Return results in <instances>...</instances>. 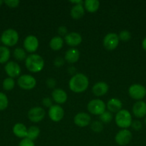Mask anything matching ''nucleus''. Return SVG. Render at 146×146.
<instances>
[{"label": "nucleus", "instance_id": "9b49d317", "mask_svg": "<svg viewBox=\"0 0 146 146\" xmlns=\"http://www.w3.org/2000/svg\"><path fill=\"white\" fill-rule=\"evenodd\" d=\"M4 71L6 74L10 78H15L19 77L21 76V68L19 64L16 61H9L4 66Z\"/></svg>", "mask_w": 146, "mask_h": 146}, {"label": "nucleus", "instance_id": "5701e85b", "mask_svg": "<svg viewBox=\"0 0 146 146\" xmlns=\"http://www.w3.org/2000/svg\"><path fill=\"white\" fill-rule=\"evenodd\" d=\"M100 5L98 0H86L83 4L85 11L89 13H95L100 8Z\"/></svg>", "mask_w": 146, "mask_h": 146}, {"label": "nucleus", "instance_id": "b1692460", "mask_svg": "<svg viewBox=\"0 0 146 146\" xmlns=\"http://www.w3.org/2000/svg\"><path fill=\"white\" fill-rule=\"evenodd\" d=\"M64 41L62 37L60 36H55L51 38L49 45L53 51H59V50L62 49L64 46Z\"/></svg>", "mask_w": 146, "mask_h": 146}, {"label": "nucleus", "instance_id": "aec40b11", "mask_svg": "<svg viewBox=\"0 0 146 146\" xmlns=\"http://www.w3.org/2000/svg\"><path fill=\"white\" fill-rule=\"evenodd\" d=\"M106 108H107V111L111 112L112 113H117L120 110H122V108H123V103H122V101L119 98H110L107 101V104H106Z\"/></svg>", "mask_w": 146, "mask_h": 146}, {"label": "nucleus", "instance_id": "e433bc0d", "mask_svg": "<svg viewBox=\"0 0 146 146\" xmlns=\"http://www.w3.org/2000/svg\"><path fill=\"white\" fill-rule=\"evenodd\" d=\"M64 62H65V60H64V58H62V57H60V56H58L54 60V62L53 63H54V66L59 68V67L62 66L64 64Z\"/></svg>", "mask_w": 146, "mask_h": 146}, {"label": "nucleus", "instance_id": "0eeeda50", "mask_svg": "<svg viewBox=\"0 0 146 146\" xmlns=\"http://www.w3.org/2000/svg\"><path fill=\"white\" fill-rule=\"evenodd\" d=\"M128 94L133 99L142 101L146 96V88L140 84H132L128 88Z\"/></svg>", "mask_w": 146, "mask_h": 146}, {"label": "nucleus", "instance_id": "ea45409f", "mask_svg": "<svg viewBox=\"0 0 146 146\" xmlns=\"http://www.w3.org/2000/svg\"><path fill=\"white\" fill-rule=\"evenodd\" d=\"M70 3L73 4V5H78V4H83L84 1L82 0H73V1H70Z\"/></svg>", "mask_w": 146, "mask_h": 146}, {"label": "nucleus", "instance_id": "9d476101", "mask_svg": "<svg viewBox=\"0 0 146 146\" xmlns=\"http://www.w3.org/2000/svg\"><path fill=\"white\" fill-rule=\"evenodd\" d=\"M24 49L27 53L29 54H34V52L37 51L40 46L39 39L37 36L34 35H29L25 37L23 41Z\"/></svg>", "mask_w": 146, "mask_h": 146}, {"label": "nucleus", "instance_id": "7c9ffc66", "mask_svg": "<svg viewBox=\"0 0 146 146\" xmlns=\"http://www.w3.org/2000/svg\"><path fill=\"white\" fill-rule=\"evenodd\" d=\"M90 127L93 132L100 133L103 130V124L100 121H94L90 123Z\"/></svg>", "mask_w": 146, "mask_h": 146}, {"label": "nucleus", "instance_id": "c85d7f7f", "mask_svg": "<svg viewBox=\"0 0 146 146\" xmlns=\"http://www.w3.org/2000/svg\"><path fill=\"white\" fill-rule=\"evenodd\" d=\"M99 118L102 123H109L113 121V115L111 112H110L109 111H105L101 115H99Z\"/></svg>", "mask_w": 146, "mask_h": 146}, {"label": "nucleus", "instance_id": "2eb2a0df", "mask_svg": "<svg viewBox=\"0 0 146 146\" xmlns=\"http://www.w3.org/2000/svg\"><path fill=\"white\" fill-rule=\"evenodd\" d=\"M74 123L80 128L88 126L91 123V116L87 113H78L74 117Z\"/></svg>", "mask_w": 146, "mask_h": 146}, {"label": "nucleus", "instance_id": "f3484780", "mask_svg": "<svg viewBox=\"0 0 146 146\" xmlns=\"http://www.w3.org/2000/svg\"><path fill=\"white\" fill-rule=\"evenodd\" d=\"M132 111L136 118H144L146 116V103L143 101H137L133 105Z\"/></svg>", "mask_w": 146, "mask_h": 146}, {"label": "nucleus", "instance_id": "dca6fc26", "mask_svg": "<svg viewBox=\"0 0 146 146\" xmlns=\"http://www.w3.org/2000/svg\"><path fill=\"white\" fill-rule=\"evenodd\" d=\"M68 98L67 92L62 88H54L52 92V99L56 103L57 105H61L66 103Z\"/></svg>", "mask_w": 146, "mask_h": 146}, {"label": "nucleus", "instance_id": "f704fd0d", "mask_svg": "<svg viewBox=\"0 0 146 146\" xmlns=\"http://www.w3.org/2000/svg\"><path fill=\"white\" fill-rule=\"evenodd\" d=\"M53 100L52 98H50V97H44V98L42 101V105L44 106L46 108H50L52 106H53Z\"/></svg>", "mask_w": 146, "mask_h": 146}, {"label": "nucleus", "instance_id": "a18cd8bd", "mask_svg": "<svg viewBox=\"0 0 146 146\" xmlns=\"http://www.w3.org/2000/svg\"><path fill=\"white\" fill-rule=\"evenodd\" d=\"M145 97H146V96H145Z\"/></svg>", "mask_w": 146, "mask_h": 146}, {"label": "nucleus", "instance_id": "a878e982", "mask_svg": "<svg viewBox=\"0 0 146 146\" xmlns=\"http://www.w3.org/2000/svg\"><path fill=\"white\" fill-rule=\"evenodd\" d=\"M40 134V129L39 127L36 125H31L27 130V138L31 141H35L37 139Z\"/></svg>", "mask_w": 146, "mask_h": 146}, {"label": "nucleus", "instance_id": "2f4dec72", "mask_svg": "<svg viewBox=\"0 0 146 146\" xmlns=\"http://www.w3.org/2000/svg\"><path fill=\"white\" fill-rule=\"evenodd\" d=\"M118 36L120 38V41L127 42L131 38V33L127 30H123L118 34Z\"/></svg>", "mask_w": 146, "mask_h": 146}, {"label": "nucleus", "instance_id": "4c0bfd02", "mask_svg": "<svg viewBox=\"0 0 146 146\" xmlns=\"http://www.w3.org/2000/svg\"><path fill=\"white\" fill-rule=\"evenodd\" d=\"M57 32H58L60 36H65L68 34V30H67V27H65V26H60V27H58Z\"/></svg>", "mask_w": 146, "mask_h": 146}, {"label": "nucleus", "instance_id": "1a4fd4ad", "mask_svg": "<svg viewBox=\"0 0 146 146\" xmlns=\"http://www.w3.org/2000/svg\"><path fill=\"white\" fill-rule=\"evenodd\" d=\"M120 38L118 34L114 32L108 33L103 38V46L105 49L108 51H113L119 45Z\"/></svg>", "mask_w": 146, "mask_h": 146}, {"label": "nucleus", "instance_id": "423d86ee", "mask_svg": "<svg viewBox=\"0 0 146 146\" xmlns=\"http://www.w3.org/2000/svg\"><path fill=\"white\" fill-rule=\"evenodd\" d=\"M17 85L23 90H31L35 88L37 85V80L33 76L23 74L17 79Z\"/></svg>", "mask_w": 146, "mask_h": 146}, {"label": "nucleus", "instance_id": "cd10ccee", "mask_svg": "<svg viewBox=\"0 0 146 146\" xmlns=\"http://www.w3.org/2000/svg\"><path fill=\"white\" fill-rule=\"evenodd\" d=\"M15 81L14 78H10V77H7L4 78L2 81V88L4 91H10L15 87Z\"/></svg>", "mask_w": 146, "mask_h": 146}, {"label": "nucleus", "instance_id": "f8f14e48", "mask_svg": "<svg viewBox=\"0 0 146 146\" xmlns=\"http://www.w3.org/2000/svg\"><path fill=\"white\" fill-rule=\"evenodd\" d=\"M133 139V133L128 129H121L117 133L115 141L117 145L120 146L127 145Z\"/></svg>", "mask_w": 146, "mask_h": 146}, {"label": "nucleus", "instance_id": "f257e3e1", "mask_svg": "<svg viewBox=\"0 0 146 146\" xmlns=\"http://www.w3.org/2000/svg\"><path fill=\"white\" fill-rule=\"evenodd\" d=\"M89 78L82 73L74 74L69 81V88L75 94H82L87 89L89 86Z\"/></svg>", "mask_w": 146, "mask_h": 146}, {"label": "nucleus", "instance_id": "412c9836", "mask_svg": "<svg viewBox=\"0 0 146 146\" xmlns=\"http://www.w3.org/2000/svg\"><path fill=\"white\" fill-rule=\"evenodd\" d=\"M27 130H28V128L26 127V125L24 123H17L14 124L12 128L14 135L17 136V138H21V139L27 138Z\"/></svg>", "mask_w": 146, "mask_h": 146}, {"label": "nucleus", "instance_id": "ddd939ff", "mask_svg": "<svg viewBox=\"0 0 146 146\" xmlns=\"http://www.w3.org/2000/svg\"><path fill=\"white\" fill-rule=\"evenodd\" d=\"M64 115V111L60 105H53L49 108L48 116L52 121L58 123L63 119Z\"/></svg>", "mask_w": 146, "mask_h": 146}, {"label": "nucleus", "instance_id": "a19ab883", "mask_svg": "<svg viewBox=\"0 0 146 146\" xmlns=\"http://www.w3.org/2000/svg\"><path fill=\"white\" fill-rule=\"evenodd\" d=\"M142 47L144 49V51H146V37L142 41Z\"/></svg>", "mask_w": 146, "mask_h": 146}, {"label": "nucleus", "instance_id": "6ab92c4d", "mask_svg": "<svg viewBox=\"0 0 146 146\" xmlns=\"http://www.w3.org/2000/svg\"><path fill=\"white\" fill-rule=\"evenodd\" d=\"M80 53L77 48H70L64 54V60L69 64H74L79 61Z\"/></svg>", "mask_w": 146, "mask_h": 146}, {"label": "nucleus", "instance_id": "f03ea898", "mask_svg": "<svg viewBox=\"0 0 146 146\" xmlns=\"http://www.w3.org/2000/svg\"><path fill=\"white\" fill-rule=\"evenodd\" d=\"M24 64L29 71L31 73H39L43 70L45 63L41 56L37 54H31L27 56L24 61Z\"/></svg>", "mask_w": 146, "mask_h": 146}, {"label": "nucleus", "instance_id": "393cba45", "mask_svg": "<svg viewBox=\"0 0 146 146\" xmlns=\"http://www.w3.org/2000/svg\"><path fill=\"white\" fill-rule=\"evenodd\" d=\"M11 56V51L8 47L5 46H0V64H7L9 61Z\"/></svg>", "mask_w": 146, "mask_h": 146}, {"label": "nucleus", "instance_id": "7ed1b4c3", "mask_svg": "<svg viewBox=\"0 0 146 146\" xmlns=\"http://www.w3.org/2000/svg\"><path fill=\"white\" fill-rule=\"evenodd\" d=\"M19 38L18 32L14 29H7L4 30L1 34L0 39L1 42L3 45L7 47H12L14 46L16 44H17Z\"/></svg>", "mask_w": 146, "mask_h": 146}, {"label": "nucleus", "instance_id": "6e6552de", "mask_svg": "<svg viewBox=\"0 0 146 146\" xmlns=\"http://www.w3.org/2000/svg\"><path fill=\"white\" fill-rule=\"evenodd\" d=\"M46 111L44 108L40 106H34L30 108L27 113L29 120L32 123H40L45 118Z\"/></svg>", "mask_w": 146, "mask_h": 146}, {"label": "nucleus", "instance_id": "20e7f679", "mask_svg": "<svg viewBox=\"0 0 146 146\" xmlns=\"http://www.w3.org/2000/svg\"><path fill=\"white\" fill-rule=\"evenodd\" d=\"M115 121L116 125L121 129H127L131 126L133 118L127 110L122 109L115 114Z\"/></svg>", "mask_w": 146, "mask_h": 146}, {"label": "nucleus", "instance_id": "4be33fe9", "mask_svg": "<svg viewBox=\"0 0 146 146\" xmlns=\"http://www.w3.org/2000/svg\"><path fill=\"white\" fill-rule=\"evenodd\" d=\"M85 13V9L83 4H78V5H73L70 10V16L73 19H80L82 18Z\"/></svg>", "mask_w": 146, "mask_h": 146}, {"label": "nucleus", "instance_id": "79ce46f5", "mask_svg": "<svg viewBox=\"0 0 146 146\" xmlns=\"http://www.w3.org/2000/svg\"><path fill=\"white\" fill-rule=\"evenodd\" d=\"M3 4H4V1H2V0H0V7H1V5H2Z\"/></svg>", "mask_w": 146, "mask_h": 146}, {"label": "nucleus", "instance_id": "bb28decb", "mask_svg": "<svg viewBox=\"0 0 146 146\" xmlns=\"http://www.w3.org/2000/svg\"><path fill=\"white\" fill-rule=\"evenodd\" d=\"M13 56L17 61H21L24 60L25 61L27 57V52L24 48L18 47V48H16L13 51Z\"/></svg>", "mask_w": 146, "mask_h": 146}, {"label": "nucleus", "instance_id": "4468645a", "mask_svg": "<svg viewBox=\"0 0 146 146\" xmlns=\"http://www.w3.org/2000/svg\"><path fill=\"white\" fill-rule=\"evenodd\" d=\"M64 41L69 46L72 48H75L80 45L82 41V37L79 33L73 31L70 32L64 36Z\"/></svg>", "mask_w": 146, "mask_h": 146}, {"label": "nucleus", "instance_id": "c03bdc74", "mask_svg": "<svg viewBox=\"0 0 146 146\" xmlns=\"http://www.w3.org/2000/svg\"><path fill=\"white\" fill-rule=\"evenodd\" d=\"M1 39H0V44H1Z\"/></svg>", "mask_w": 146, "mask_h": 146}, {"label": "nucleus", "instance_id": "37998d69", "mask_svg": "<svg viewBox=\"0 0 146 146\" xmlns=\"http://www.w3.org/2000/svg\"><path fill=\"white\" fill-rule=\"evenodd\" d=\"M145 124H146V116L145 117Z\"/></svg>", "mask_w": 146, "mask_h": 146}, {"label": "nucleus", "instance_id": "a211bd4d", "mask_svg": "<svg viewBox=\"0 0 146 146\" xmlns=\"http://www.w3.org/2000/svg\"><path fill=\"white\" fill-rule=\"evenodd\" d=\"M109 91V86L104 81H99L94 84L92 88V91L95 96L100 97L105 95Z\"/></svg>", "mask_w": 146, "mask_h": 146}, {"label": "nucleus", "instance_id": "72a5a7b5", "mask_svg": "<svg viewBox=\"0 0 146 146\" xmlns=\"http://www.w3.org/2000/svg\"><path fill=\"white\" fill-rule=\"evenodd\" d=\"M19 146H35V144H34L33 141L27 138H25L20 141Z\"/></svg>", "mask_w": 146, "mask_h": 146}, {"label": "nucleus", "instance_id": "c756f323", "mask_svg": "<svg viewBox=\"0 0 146 146\" xmlns=\"http://www.w3.org/2000/svg\"><path fill=\"white\" fill-rule=\"evenodd\" d=\"M9 106V99L4 93L0 92V111H4Z\"/></svg>", "mask_w": 146, "mask_h": 146}, {"label": "nucleus", "instance_id": "39448f33", "mask_svg": "<svg viewBox=\"0 0 146 146\" xmlns=\"http://www.w3.org/2000/svg\"><path fill=\"white\" fill-rule=\"evenodd\" d=\"M87 108L90 114L94 115H100L106 111V104L102 100L95 98L89 101Z\"/></svg>", "mask_w": 146, "mask_h": 146}, {"label": "nucleus", "instance_id": "c9c22d12", "mask_svg": "<svg viewBox=\"0 0 146 146\" xmlns=\"http://www.w3.org/2000/svg\"><path fill=\"white\" fill-rule=\"evenodd\" d=\"M131 127L133 128V130H135V131H138L142 128V127H143V124H142V123L140 122V121H138V120H135V121H133V122H132V124H131Z\"/></svg>", "mask_w": 146, "mask_h": 146}, {"label": "nucleus", "instance_id": "58836bf2", "mask_svg": "<svg viewBox=\"0 0 146 146\" xmlns=\"http://www.w3.org/2000/svg\"><path fill=\"white\" fill-rule=\"evenodd\" d=\"M46 84H47L48 88H54L55 87L56 84H57V81H56L55 78H48L47 79V81H46Z\"/></svg>", "mask_w": 146, "mask_h": 146}, {"label": "nucleus", "instance_id": "473e14b6", "mask_svg": "<svg viewBox=\"0 0 146 146\" xmlns=\"http://www.w3.org/2000/svg\"><path fill=\"white\" fill-rule=\"evenodd\" d=\"M4 3L9 8H17L19 5L20 1L19 0H6Z\"/></svg>", "mask_w": 146, "mask_h": 146}]
</instances>
